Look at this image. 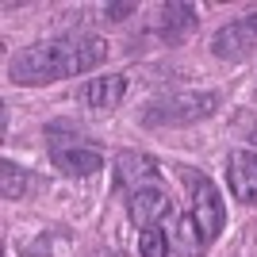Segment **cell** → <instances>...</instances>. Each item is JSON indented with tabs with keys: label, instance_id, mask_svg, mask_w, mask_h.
<instances>
[{
	"label": "cell",
	"instance_id": "obj_1",
	"mask_svg": "<svg viewBox=\"0 0 257 257\" xmlns=\"http://www.w3.org/2000/svg\"><path fill=\"white\" fill-rule=\"evenodd\" d=\"M107 58V43L96 35H62L46 39L8 58V73L16 85H54L65 77L88 73Z\"/></svg>",
	"mask_w": 257,
	"mask_h": 257
},
{
	"label": "cell",
	"instance_id": "obj_2",
	"mask_svg": "<svg viewBox=\"0 0 257 257\" xmlns=\"http://www.w3.org/2000/svg\"><path fill=\"white\" fill-rule=\"evenodd\" d=\"M215 107H219V92H169L146 104L142 127H188L215 115Z\"/></svg>",
	"mask_w": 257,
	"mask_h": 257
},
{
	"label": "cell",
	"instance_id": "obj_3",
	"mask_svg": "<svg viewBox=\"0 0 257 257\" xmlns=\"http://www.w3.org/2000/svg\"><path fill=\"white\" fill-rule=\"evenodd\" d=\"M50 146V161L54 169H62L65 177H92V173L104 169V154L96 146H88L81 139H65V135H50L46 139Z\"/></svg>",
	"mask_w": 257,
	"mask_h": 257
},
{
	"label": "cell",
	"instance_id": "obj_4",
	"mask_svg": "<svg viewBox=\"0 0 257 257\" xmlns=\"http://www.w3.org/2000/svg\"><path fill=\"white\" fill-rule=\"evenodd\" d=\"M188 188H192V223L200 226V234H204V242H215L219 238V230H223L226 223V207L223 200H219V188H215L207 177H188Z\"/></svg>",
	"mask_w": 257,
	"mask_h": 257
},
{
	"label": "cell",
	"instance_id": "obj_5",
	"mask_svg": "<svg viewBox=\"0 0 257 257\" xmlns=\"http://www.w3.org/2000/svg\"><path fill=\"white\" fill-rule=\"evenodd\" d=\"M257 46V12H246L230 20L226 27H219L211 39V54L215 58H246Z\"/></svg>",
	"mask_w": 257,
	"mask_h": 257
},
{
	"label": "cell",
	"instance_id": "obj_6",
	"mask_svg": "<svg viewBox=\"0 0 257 257\" xmlns=\"http://www.w3.org/2000/svg\"><path fill=\"white\" fill-rule=\"evenodd\" d=\"M226 181L242 204H257V150H234L226 158Z\"/></svg>",
	"mask_w": 257,
	"mask_h": 257
},
{
	"label": "cell",
	"instance_id": "obj_7",
	"mask_svg": "<svg viewBox=\"0 0 257 257\" xmlns=\"http://www.w3.org/2000/svg\"><path fill=\"white\" fill-rule=\"evenodd\" d=\"M127 211H131V219L146 230V226H158V219H165V215L173 211V204L158 184H146V188H135V192H131Z\"/></svg>",
	"mask_w": 257,
	"mask_h": 257
},
{
	"label": "cell",
	"instance_id": "obj_8",
	"mask_svg": "<svg viewBox=\"0 0 257 257\" xmlns=\"http://www.w3.org/2000/svg\"><path fill=\"white\" fill-rule=\"evenodd\" d=\"M127 96V77L123 73H107V77H92L85 88H81V100L92 111H115Z\"/></svg>",
	"mask_w": 257,
	"mask_h": 257
},
{
	"label": "cell",
	"instance_id": "obj_9",
	"mask_svg": "<svg viewBox=\"0 0 257 257\" xmlns=\"http://www.w3.org/2000/svg\"><path fill=\"white\" fill-rule=\"evenodd\" d=\"M154 177H158V161L146 158V154H135V150H123L115 158V181L119 188H146V184H154Z\"/></svg>",
	"mask_w": 257,
	"mask_h": 257
},
{
	"label": "cell",
	"instance_id": "obj_10",
	"mask_svg": "<svg viewBox=\"0 0 257 257\" xmlns=\"http://www.w3.org/2000/svg\"><path fill=\"white\" fill-rule=\"evenodd\" d=\"M204 234H200V226L192 223V215H184L177 219V226L169 230V253L173 257H200L204 253Z\"/></svg>",
	"mask_w": 257,
	"mask_h": 257
},
{
	"label": "cell",
	"instance_id": "obj_11",
	"mask_svg": "<svg viewBox=\"0 0 257 257\" xmlns=\"http://www.w3.org/2000/svg\"><path fill=\"white\" fill-rule=\"evenodd\" d=\"M196 27V12L192 4H165L161 8V35L165 39H181Z\"/></svg>",
	"mask_w": 257,
	"mask_h": 257
},
{
	"label": "cell",
	"instance_id": "obj_12",
	"mask_svg": "<svg viewBox=\"0 0 257 257\" xmlns=\"http://www.w3.org/2000/svg\"><path fill=\"white\" fill-rule=\"evenodd\" d=\"M0 173H4V200H23L35 188V177L23 165H16V161H4Z\"/></svg>",
	"mask_w": 257,
	"mask_h": 257
},
{
	"label": "cell",
	"instance_id": "obj_13",
	"mask_svg": "<svg viewBox=\"0 0 257 257\" xmlns=\"http://www.w3.org/2000/svg\"><path fill=\"white\" fill-rule=\"evenodd\" d=\"M139 253L142 257H169V234L158 230V226L139 230Z\"/></svg>",
	"mask_w": 257,
	"mask_h": 257
},
{
	"label": "cell",
	"instance_id": "obj_14",
	"mask_svg": "<svg viewBox=\"0 0 257 257\" xmlns=\"http://www.w3.org/2000/svg\"><path fill=\"white\" fill-rule=\"evenodd\" d=\"M238 131H242V139H249L257 146V115H253V111H246V115L238 119Z\"/></svg>",
	"mask_w": 257,
	"mask_h": 257
},
{
	"label": "cell",
	"instance_id": "obj_15",
	"mask_svg": "<svg viewBox=\"0 0 257 257\" xmlns=\"http://www.w3.org/2000/svg\"><path fill=\"white\" fill-rule=\"evenodd\" d=\"M135 4H104V20H127Z\"/></svg>",
	"mask_w": 257,
	"mask_h": 257
}]
</instances>
